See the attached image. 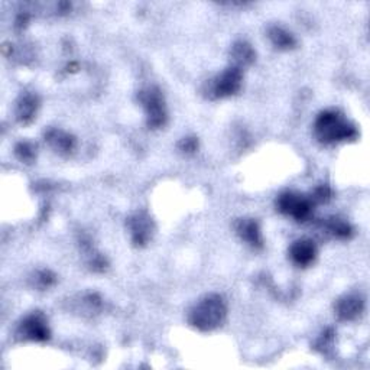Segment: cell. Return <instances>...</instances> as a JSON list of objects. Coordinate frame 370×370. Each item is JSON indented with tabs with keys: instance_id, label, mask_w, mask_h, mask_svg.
Instances as JSON below:
<instances>
[{
	"instance_id": "2e32d148",
	"label": "cell",
	"mask_w": 370,
	"mask_h": 370,
	"mask_svg": "<svg viewBox=\"0 0 370 370\" xmlns=\"http://www.w3.org/2000/svg\"><path fill=\"white\" fill-rule=\"evenodd\" d=\"M15 155L20 162L32 164L37 159V145L28 140H22L15 146Z\"/></svg>"
},
{
	"instance_id": "6da1fadb",
	"label": "cell",
	"mask_w": 370,
	"mask_h": 370,
	"mask_svg": "<svg viewBox=\"0 0 370 370\" xmlns=\"http://www.w3.org/2000/svg\"><path fill=\"white\" fill-rule=\"evenodd\" d=\"M314 132L317 139L326 145L343 140H355L359 135L353 123L334 109L324 110L317 116Z\"/></svg>"
},
{
	"instance_id": "5b68a950",
	"label": "cell",
	"mask_w": 370,
	"mask_h": 370,
	"mask_svg": "<svg viewBox=\"0 0 370 370\" xmlns=\"http://www.w3.org/2000/svg\"><path fill=\"white\" fill-rule=\"evenodd\" d=\"M242 81H243L242 70L232 65L221 74H218L216 79L210 80L204 87V93L209 98L230 97L240 90Z\"/></svg>"
},
{
	"instance_id": "9c48e42d",
	"label": "cell",
	"mask_w": 370,
	"mask_h": 370,
	"mask_svg": "<svg viewBox=\"0 0 370 370\" xmlns=\"http://www.w3.org/2000/svg\"><path fill=\"white\" fill-rule=\"evenodd\" d=\"M289 258L297 266L307 267L317 258V246L310 239L295 240L289 248Z\"/></svg>"
},
{
	"instance_id": "4fadbf2b",
	"label": "cell",
	"mask_w": 370,
	"mask_h": 370,
	"mask_svg": "<svg viewBox=\"0 0 370 370\" xmlns=\"http://www.w3.org/2000/svg\"><path fill=\"white\" fill-rule=\"evenodd\" d=\"M230 57L233 61V67H237L242 70V68L249 67L255 62L256 53L249 42L237 41L233 44V46L230 49Z\"/></svg>"
},
{
	"instance_id": "3957f363",
	"label": "cell",
	"mask_w": 370,
	"mask_h": 370,
	"mask_svg": "<svg viewBox=\"0 0 370 370\" xmlns=\"http://www.w3.org/2000/svg\"><path fill=\"white\" fill-rule=\"evenodd\" d=\"M138 98L146 112L147 128L159 129L165 126L168 120V113L161 90L158 87H147L139 93Z\"/></svg>"
},
{
	"instance_id": "277c9868",
	"label": "cell",
	"mask_w": 370,
	"mask_h": 370,
	"mask_svg": "<svg viewBox=\"0 0 370 370\" xmlns=\"http://www.w3.org/2000/svg\"><path fill=\"white\" fill-rule=\"evenodd\" d=\"M314 206L315 204L310 197L293 191L282 192L277 199L278 211L300 221V223H304V221L311 218Z\"/></svg>"
},
{
	"instance_id": "ffe728a7",
	"label": "cell",
	"mask_w": 370,
	"mask_h": 370,
	"mask_svg": "<svg viewBox=\"0 0 370 370\" xmlns=\"http://www.w3.org/2000/svg\"><path fill=\"white\" fill-rule=\"evenodd\" d=\"M29 19H31V15H29L27 11L20 12V13L18 15L16 20H15V27H16V29H23V28L28 25Z\"/></svg>"
},
{
	"instance_id": "ac0fdd59",
	"label": "cell",
	"mask_w": 370,
	"mask_h": 370,
	"mask_svg": "<svg viewBox=\"0 0 370 370\" xmlns=\"http://www.w3.org/2000/svg\"><path fill=\"white\" fill-rule=\"evenodd\" d=\"M55 275L51 272V270H41V272L37 274V285L39 288H49L51 285L55 284Z\"/></svg>"
},
{
	"instance_id": "8992f818",
	"label": "cell",
	"mask_w": 370,
	"mask_h": 370,
	"mask_svg": "<svg viewBox=\"0 0 370 370\" xmlns=\"http://www.w3.org/2000/svg\"><path fill=\"white\" fill-rule=\"evenodd\" d=\"M16 334L22 340L44 343L51 337V330H49L46 317L41 311H35L22 319Z\"/></svg>"
},
{
	"instance_id": "30bf717a",
	"label": "cell",
	"mask_w": 370,
	"mask_h": 370,
	"mask_svg": "<svg viewBox=\"0 0 370 370\" xmlns=\"http://www.w3.org/2000/svg\"><path fill=\"white\" fill-rule=\"evenodd\" d=\"M44 139L48 143V146L54 150L60 155H70L72 151L76 150L77 140L72 135L61 131V129H48L44 133Z\"/></svg>"
},
{
	"instance_id": "d6986e66",
	"label": "cell",
	"mask_w": 370,
	"mask_h": 370,
	"mask_svg": "<svg viewBox=\"0 0 370 370\" xmlns=\"http://www.w3.org/2000/svg\"><path fill=\"white\" fill-rule=\"evenodd\" d=\"M178 147H180V151H183L184 154H194L197 150H199V139L194 136L184 138L178 143Z\"/></svg>"
},
{
	"instance_id": "8fae6325",
	"label": "cell",
	"mask_w": 370,
	"mask_h": 370,
	"mask_svg": "<svg viewBox=\"0 0 370 370\" xmlns=\"http://www.w3.org/2000/svg\"><path fill=\"white\" fill-rule=\"evenodd\" d=\"M39 109V97L34 93L25 91L20 94L16 102V119L22 125H29V123L37 117V112Z\"/></svg>"
},
{
	"instance_id": "e0dca14e",
	"label": "cell",
	"mask_w": 370,
	"mask_h": 370,
	"mask_svg": "<svg viewBox=\"0 0 370 370\" xmlns=\"http://www.w3.org/2000/svg\"><path fill=\"white\" fill-rule=\"evenodd\" d=\"M331 195H333V192H331V188L329 185H318L312 191L310 199L312 200L314 204H317V203H329L331 200Z\"/></svg>"
},
{
	"instance_id": "7c38bea8",
	"label": "cell",
	"mask_w": 370,
	"mask_h": 370,
	"mask_svg": "<svg viewBox=\"0 0 370 370\" xmlns=\"http://www.w3.org/2000/svg\"><path fill=\"white\" fill-rule=\"evenodd\" d=\"M236 233L253 249L263 248V239L259 223L253 218H240L236 221Z\"/></svg>"
},
{
	"instance_id": "5bb4252c",
	"label": "cell",
	"mask_w": 370,
	"mask_h": 370,
	"mask_svg": "<svg viewBox=\"0 0 370 370\" xmlns=\"http://www.w3.org/2000/svg\"><path fill=\"white\" fill-rule=\"evenodd\" d=\"M267 38L272 42V45L281 49V51H289V49L295 48V45H297L295 37L281 27H270L267 31Z\"/></svg>"
},
{
	"instance_id": "7a4b0ae2",
	"label": "cell",
	"mask_w": 370,
	"mask_h": 370,
	"mask_svg": "<svg viewBox=\"0 0 370 370\" xmlns=\"http://www.w3.org/2000/svg\"><path fill=\"white\" fill-rule=\"evenodd\" d=\"M227 305L218 293H210L197 303L190 311V324L200 331H213L225 323Z\"/></svg>"
},
{
	"instance_id": "9a60e30c",
	"label": "cell",
	"mask_w": 370,
	"mask_h": 370,
	"mask_svg": "<svg viewBox=\"0 0 370 370\" xmlns=\"http://www.w3.org/2000/svg\"><path fill=\"white\" fill-rule=\"evenodd\" d=\"M323 226L327 230V233H330L331 236L337 239H350L353 236L352 226L348 223V221H344L343 218H338V217L327 218L323 223Z\"/></svg>"
},
{
	"instance_id": "ba28073f",
	"label": "cell",
	"mask_w": 370,
	"mask_h": 370,
	"mask_svg": "<svg viewBox=\"0 0 370 370\" xmlns=\"http://www.w3.org/2000/svg\"><path fill=\"white\" fill-rule=\"evenodd\" d=\"M364 310V298L360 293H346L336 301L334 311L340 322H353Z\"/></svg>"
},
{
	"instance_id": "52a82bcc",
	"label": "cell",
	"mask_w": 370,
	"mask_h": 370,
	"mask_svg": "<svg viewBox=\"0 0 370 370\" xmlns=\"http://www.w3.org/2000/svg\"><path fill=\"white\" fill-rule=\"evenodd\" d=\"M132 242L138 248H143L152 239L155 226L152 218L145 211H138L128 220Z\"/></svg>"
}]
</instances>
